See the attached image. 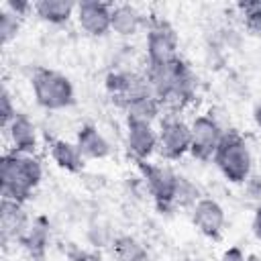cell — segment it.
I'll return each instance as SVG.
<instances>
[{"label": "cell", "instance_id": "6da1fadb", "mask_svg": "<svg viewBox=\"0 0 261 261\" xmlns=\"http://www.w3.org/2000/svg\"><path fill=\"white\" fill-rule=\"evenodd\" d=\"M147 80L153 96L163 104L181 108L196 94V77L184 59H173L163 65H149Z\"/></svg>", "mask_w": 261, "mask_h": 261}, {"label": "cell", "instance_id": "7a4b0ae2", "mask_svg": "<svg viewBox=\"0 0 261 261\" xmlns=\"http://www.w3.org/2000/svg\"><path fill=\"white\" fill-rule=\"evenodd\" d=\"M43 175L41 163L31 153L8 151L0 163V181H2V200L24 202L31 192L39 186Z\"/></svg>", "mask_w": 261, "mask_h": 261}, {"label": "cell", "instance_id": "3957f363", "mask_svg": "<svg viewBox=\"0 0 261 261\" xmlns=\"http://www.w3.org/2000/svg\"><path fill=\"white\" fill-rule=\"evenodd\" d=\"M214 161L220 173L230 184H245L251 177L253 159L245 139L237 130H224L220 145L214 153Z\"/></svg>", "mask_w": 261, "mask_h": 261}, {"label": "cell", "instance_id": "277c9868", "mask_svg": "<svg viewBox=\"0 0 261 261\" xmlns=\"http://www.w3.org/2000/svg\"><path fill=\"white\" fill-rule=\"evenodd\" d=\"M31 84H33V92H35L39 106H43L47 110L67 108L75 100V92H73L71 82L59 71L39 67V69H35Z\"/></svg>", "mask_w": 261, "mask_h": 261}, {"label": "cell", "instance_id": "5b68a950", "mask_svg": "<svg viewBox=\"0 0 261 261\" xmlns=\"http://www.w3.org/2000/svg\"><path fill=\"white\" fill-rule=\"evenodd\" d=\"M147 55H149V65H163L177 59V35L165 18L153 16L149 20Z\"/></svg>", "mask_w": 261, "mask_h": 261}, {"label": "cell", "instance_id": "8992f818", "mask_svg": "<svg viewBox=\"0 0 261 261\" xmlns=\"http://www.w3.org/2000/svg\"><path fill=\"white\" fill-rule=\"evenodd\" d=\"M139 171L147 190L151 192L153 200L161 210H169L175 204V188H177V173H173L167 165H155L147 161H139Z\"/></svg>", "mask_w": 261, "mask_h": 261}, {"label": "cell", "instance_id": "52a82bcc", "mask_svg": "<svg viewBox=\"0 0 261 261\" xmlns=\"http://www.w3.org/2000/svg\"><path fill=\"white\" fill-rule=\"evenodd\" d=\"M106 90L110 98L122 108H126L135 100L153 96L147 75L135 71H110L106 75Z\"/></svg>", "mask_w": 261, "mask_h": 261}, {"label": "cell", "instance_id": "ba28073f", "mask_svg": "<svg viewBox=\"0 0 261 261\" xmlns=\"http://www.w3.org/2000/svg\"><path fill=\"white\" fill-rule=\"evenodd\" d=\"M192 128V145H190V153L200 159V161H208V159H214V153L220 145V139L224 135V130L220 128V124L208 116V114H202V116H196L194 122L190 124Z\"/></svg>", "mask_w": 261, "mask_h": 261}, {"label": "cell", "instance_id": "9c48e42d", "mask_svg": "<svg viewBox=\"0 0 261 261\" xmlns=\"http://www.w3.org/2000/svg\"><path fill=\"white\" fill-rule=\"evenodd\" d=\"M192 145V128L179 118H167L161 122L159 130V153L165 159H179L186 153H190Z\"/></svg>", "mask_w": 261, "mask_h": 261}, {"label": "cell", "instance_id": "30bf717a", "mask_svg": "<svg viewBox=\"0 0 261 261\" xmlns=\"http://www.w3.org/2000/svg\"><path fill=\"white\" fill-rule=\"evenodd\" d=\"M77 22L80 27L94 37H102L112 29V4L106 2H96V0H86L80 2L75 8Z\"/></svg>", "mask_w": 261, "mask_h": 261}, {"label": "cell", "instance_id": "8fae6325", "mask_svg": "<svg viewBox=\"0 0 261 261\" xmlns=\"http://www.w3.org/2000/svg\"><path fill=\"white\" fill-rule=\"evenodd\" d=\"M126 145L137 161H147L159 145V135L153 130L151 122L126 120Z\"/></svg>", "mask_w": 261, "mask_h": 261}, {"label": "cell", "instance_id": "7c38bea8", "mask_svg": "<svg viewBox=\"0 0 261 261\" xmlns=\"http://www.w3.org/2000/svg\"><path fill=\"white\" fill-rule=\"evenodd\" d=\"M192 220L196 224V228L208 237V239H218L224 226V210L222 206L212 200V198H200L194 204L192 210Z\"/></svg>", "mask_w": 261, "mask_h": 261}, {"label": "cell", "instance_id": "4fadbf2b", "mask_svg": "<svg viewBox=\"0 0 261 261\" xmlns=\"http://www.w3.org/2000/svg\"><path fill=\"white\" fill-rule=\"evenodd\" d=\"M29 216L20 202L14 200H2L0 210V230H2V243L8 241H20L24 230L29 228Z\"/></svg>", "mask_w": 261, "mask_h": 261}, {"label": "cell", "instance_id": "5bb4252c", "mask_svg": "<svg viewBox=\"0 0 261 261\" xmlns=\"http://www.w3.org/2000/svg\"><path fill=\"white\" fill-rule=\"evenodd\" d=\"M10 137L12 151L16 153H33L37 147V130L35 124L24 114H16L14 120L4 128Z\"/></svg>", "mask_w": 261, "mask_h": 261}, {"label": "cell", "instance_id": "9a60e30c", "mask_svg": "<svg viewBox=\"0 0 261 261\" xmlns=\"http://www.w3.org/2000/svg\"><path fill=\"white\" fill-rule=\"evenodd\" d=\"M77 149L82 157L88 159H104L110 155V143L94 124H84L77 133Z\"/></svg>", "mask_w": 261, "mask_h": 261}, {"label": "cell", "instance_id": "2e32d148", "mask_svg": "<svg viewBox=\"0 0 261 261\" xmlns=\"http://www.w3.org/2000/svg\"><path fill=\"white\" fill-rule=\"evenodd\" d=\"M143 24V14L130 4L112 6V31L120 37L135 35Z\"/></svg>", "mask_w": 261, "mask_h": 261}, {"label": "cell", "instance_id": "e0dca14e", "mask_svg": "<svg viewBox=\"0 0 261 261\" xmlns=\"http://www.w3.org/2000/svg\"><path fill=\"white\" fill-rule=\"evenodd\" d=\"M75 8H77V4H73L69 0H41L33 6L37 16L51 24H61V22L69 20V16L73 14Z\"/></svg>", "mask_w": 261, "mask_h": 261}, {"label": "cell", "instance_id": "ac0fdd59", "mask_svg": "<svg viewBox=\"0 0 261 261\" xmlns=\"http://www.w3.org/2000/svg\"><path fill=\"white\" fill-rule=\"evenodd\" d=\"M51 157L59 167H63L65 171H71V173H75L84 167V163H82L84 157H82L77 145H71L63 139H57L51 143Z\"/></svg>", "mask_w": 261, "mask_h": 261}, {"label": "cell", "instance_id": "d6986e66", "mask_svg": "<svg viewBox=\"0 0 261 261\" xmlns=\"http://www.w3.org/2000/svg\"><path fill=\"white\" fill-rule=\"evenodd\" d=\"M47 239H49V226L45 222V218H35L29 228L24 230V234L20 237L22 247L31 253V255H43L45 247H47Z\"/></svg>", "mask_w": 261, "mask_h": 261}, {"label": "cell", "instance_id": "ffe728a7", "mask_svg": "<svg viewBox=\"0 0 261 261\" xmlns=\"http://www.w3.org/2000/svg\"><path fill=\"white\" fill-rule=\"evenodd\" d=\"M112 247H114L116 261H149V255H147L145 247L128 234L118 237Z\"/></svg>", "mask_w": 261, "mask_h": 261}, {"label": "cell", "instance_id": "44dd1931", "mask_svg": "<svg viewBox=\"0 0 261 261\" xmlns=\"http://www.w3.org/2000/svg\"><path fill=\"white\" fill-rule=\"evenodd\" d=\"M161 102L155 96H147L141 100L130 102L124 110H126V120H141V122H151L157 114H159Z\"/></svg>", "mask_w": 261, "mask_h": 261}, {"label": "cell", "instance_id": "7402d4cb", "mask_svg": "<svg viewBox=\"0 0 261 261\" xmlns=\"http://www.w3.org/2000/svg\"><path fill=\"white\" fill-rule=\"evenodd\" d=\"M200 200V190L184 175H177L175 188V206H194Z\"/></svg>", "mask_w": 261, "mask_h": 261}, {"label": "cell", "instance_id": "603a6c76", "mask_svg": "<svg viewBox=\"0 0 261 261\" xmlns=\"http://www.w3.org/2000/svg\"><path fill=\"white\" fill-rule=\"evenodd\" d=\"M18 24L20 22H18L16 14H12L10 10H0V41H2V45L10 43L16 37Z\"/></svg>", "mask_w": 261, "mask_h": 261}, {"label": "cell", "instance_id": "cb8c5ba5", "mask_svg": "<svg viewBox=\"0 0 261 261\" xmlns=\"http://www.w3.org/2000/svg\"><path fill=\"white\" fill-rule=\"evenodd\" d=\"M239 8L245 14V20L251 29L261 31V0H253V2H241Z\"/></svg>", "mask_w": 261, "mask_h": 261}, {"label": "cell", "instance_id": "d4e9b609", "mask_svg": "<svg viewBox=\"0 0 261 261\" xmlns=\"http://www.w3.org/2000/svg\"><path fill=\"white\" fill-rule=\"evenodd\" d=\"M16 114H18V112H16L14 106H12V98H10L8 90L2 88V92H0V124H2V128H6V126L14 120Z\"/></svg>", "mask_w": 261, "mask_h": 261}, {"label": "cell", "instance_id": "484cf974", "mask_svg": "<svg viewBox=\"0 0 261 261\" xmlns=\"http://www.w3.org/2000/svg\"><path fill=\"white\" fill-rule=\"evenodd\" d=\"M220 261H247V255H245L239 247H230V249H226V251L222 253Z\"/></svg>", "mask_w": 261, "mask_h": 261}, {"label": "cell", "instance_id": "4316f807", "mask_svg": "<svg viewBox=\"0 0 261 261\" xmlns=\"http://www.w3.org/2000/svg\"><path fill=\"white\" fill-rule=\"evenodd\" d=\"M29 8H31L29 2H16V0H8V2H6V10H10V12L16 14V16H22Z\"/></svg>", "mask_w": 261, "mask_h": 261}, {"label": "cell", "instance_id": "83f0119b", "mask_svg": "<svg viewBox=\"0 0 261 261\" xmlns=\"http://www.w3.org/2000/svg\"><path fill=\"white\" fill-rule=\"evenodd\" d=\"M253 234L261 241V204L255 208V214H253Z\"/></svg>", "mask_w": 261, "mask_h": 261}, {"label": "cell", "instance_id": "f1b7e54d", "mask_svg": "<svg viewBox=\"0 0 261 261\" xmlns=\"http://www.w3.org/2000/svg\"><path fill=\"white\" fill-rule=\"evenodd\" d=\"M73 261H102V259H100V255H96V253L80 251V253L73 255Z\"/></svg>", "mask_w": 261, "mask_h": 261}, {"label": "cell", "instance_id": "f546056e", "mask_svg": "<svg viewBox=\"0 0 261 261\" xmlns=\"http://www.w3.org/2000/svg\"><path fill=\"white\" fill-rule=\"evenodd\" d=\"M253 118H255L257 126L261 128V104H257V106H255V110H253Z\"/></svg>", "mask_w": 261, "mask_h": 261}, {"label": "cell", "instance_id": "4dcf8cb0", "mask_svg": "<svg viewBox=\"0 0 261 261\" xmlns=\"http://www.w3.org/2000/svg\"><path fill=\"white\" fill-rule=\"evenodd\" d=\"M247 261H261L259 255H247Z\"/></svg>", "mask_w": 261, "mask_h": 261}]
</instances>
